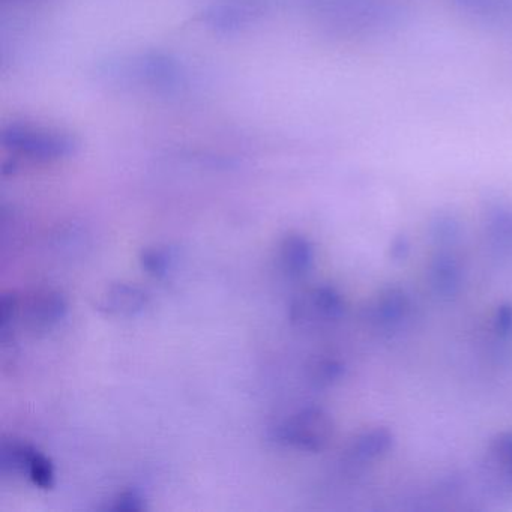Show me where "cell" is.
<instances>
[{
  "instance_id": "cell-1",
  "label": "cell",
  "mask_w": 512,
  "mask_h": 512,
  "mask_svg": "<svg viewBox=\"0 0 512 512\" xmlns=\"http://www.w3.org/2000/svg\"><path fill=\"white\" fill-rule=\"evenodd\" d=\"M334 436V421L326 410L308 407L272 431V440L289 448L304 452H320L331 443Z\"/></svg>"
},
{
  "instance_id": "cell-2",
  "label": "cell",
  "mask_w": 512,
  "mask_h": 512,
  "mask_svg": "<svg viewBox=\"0 0 512 512\" xmlns=\"http://www.w3.org/2000/svg\"><path fill=\"white\" fill-rule=\"evenodd\" d=\"M5 148L29 160L53 161L73 154L76 142L68 134L29 125H11L2 134Z\"/></svg>"
},
{
  "instance_id": "cell-3",
  "label": "cell",
  "mask_w": 512,
  "mask_h": 512,
  "mask_svg": "<svg viewBox=\"0 0 512 512\" xmlns=\"http://www.w3.org/2000/svg\"><path fill=\"white\" fill-rule=\"evenodd\" d=\"M346 313V302L337 289L320 286L299 296L290 307L293 323L337 322Z\"/></svg>"
},
{
  "instance_id": "cell-4",
  "label": "cell",
  "mask_w": 512,
  "mask_h": 512,
  "mask_svg": "<svg viewBox=\"0 0 512 512\" xmlns=\"http://www.w3.org/2000/svg\"><path fill=\"white\" fill-rule=\"evenodd\" d=\"M67 314V299L56 290H37L20 302V322L31 332H50Z\"/></svg>"
},
{
  "instance_id": "cell-5",
  "label": "cell",
  "mask_w": 512,
  "mask_h": 512,
  "mask_svg": "<svg viewBox=\"0 0 512 512\" xmlns=\"http://www.w3.org/2000/svg\"><path fill=\"white\" fill-rule=\"evenodd\" d=\"M149 304V295L131 283L110 284L98 298V311L112 317H134L146 310Z\"/></svg>"
},
{
  "instance_id": "cell-6",
  "label": "cell",
  "mask_w": 512,
  "mask_h": 512,
  "mask_svg": "<svg viewBox=\"0 0 512 512\" xmlns=\"http://www.w3.org/2000/svg\"><path fill=\"white\" fill-rule=\"evenodd\" d=\"M278 262L284 274L290 278L310 274L314 265V247L310 239L299 233L287 235L278 248Z\"/></svg>"
},
{
  "instance_id": "cell-7",
  "label": "cell",
  "mask_w": 512,
  "mask_h": 512,
  "mask_svg": "<svg viewBox=\"0 0 512 512\" xmlns=\"http://www.w3.org/2000/svg\"><path fill=\"white\" fill-rule=\"evenodd\" d=\"M452 5L476 22L512 29V0H452Z\"/></svg>"
},
{
  "instance_id": "cell-8",
  "label": "cell",
  "mask_w": 512,
  "mask_h": 512,
  "mask_svg": "<svg viewBox=\"0 0 512 512\" xmlns=\"http://www.w3.org/2000/svg\"><path fill=\"white\" fill-rule=\"evenodd\" d=\"M410 313V299L404 290L389 287L382 290L370 307L371 322L385 328L400 325Z\"/></svg>"
},
{
  "instance_id": "cell-9",
  "label": "cell",
  "mask_w": 512,
  "mask_h": 512,
  "mask_svg": "<svg viewBox=\"0 0 512 512\" xmlns=\"http://www.w3.org/2000/svg\"><path fill=\"white\" fill-rule=\"evenodd\" d=\"M461 266L452 254L439 253L431 260L428 280L436 295L452 298L461 287Z\"/></svg>"
},
{
  "instance_id": "cell-10",
  "label": "cell",
  "mask_w": 512,
  "mask_h": 512,
  "mask_svg": "<svg viewBox=\"0 0 512 512\" xmlns=\"http://www.w3.org/2000/svg\"><path fill=\"white\" fill-rule=\"evenodd\" d=\"M394 442V434L388 428H371L353 440L349 449L350 457L359 463L377 460V458L385 457L391 451Z\"/></svg>"
},
{
  "instance_id": "cell-11",
  "label": "cell",
  "mask_w": 512,
  "mask_h": 512,
  "mask_svg": "<svg viewBox=\"0 0 512 512\" xmlns=\"http://www.w3.org/2000/svg\"><path fill=\"white\" fill-rule=\"evenodd\" d=\"M38 454H40V451L31 443L16 439L2 440V445H0V473L28 478L29 470H31Z\"/></svg>"
},
{
  "instance_id": "cell-12",
  "label": "cell",
  "mask_w": 512,
  "mask_h": 512,
  "mask_svg": "<svg viewBox=\"0 0 512 512\" xmlns=\"http://www.w3.org/2000/svg\"><path fill=\"white\" fill-rule=\"evenodd\" d=\"M139 262L149 277L161 280L172 269L175 254L169 247H148L140 253Z\"/></svg>"
},
{
  "instance_id": "cell-13",
  "label": "cell",
  "mask_w": 512,
  "mask_h": 512,
  "mask_svg": "<svg viewBox=\"0 0 512 512\" xmlns=\"http://www.w3.org/2000/svg\"><path fill=\"white\" fill-rule=\"evenodd\" d=\"M20 302L22 299L13 292L0 296V341L7 343L14 328L20 322Z\"/></svg>"
},
{
  "instance_id": "cell-14",
  "label": "cell",
  "mask_w": 512,
  "mask_h": 512,
  "mask_svg": "<svg viewBox=\"0 0 512 512\" xmlns=\"http://www.w3.org/2000/svg\"><path fill=\"white\" fill-rule=\"evenodd\" d=\"M490 452L506 481L512 484V431L497 434L491 440Z\"/></svg>"
},
{
  "instance_id": "cell-15",
  "label": "cell",
  "mask_w": 512,
  "mask_h": 512,
  "mask_svg": "<svg viewBox=\"0 0 512 512\" xmlns=\"http://www.w3.org/2000/svg\"><path fill=\"white\" fill-rule=\"evenodd\" d=\"M488 230L494 238L506 244H512V208L508 206H494L488 212Z\"/></svg>"
},
{
  "instance_id": "cell-16",
  "label": "cell",
  "mask_w": 512,
  "mask_h": 512,
  "mask_svg": "<svg viewBox=\"0 0 512 512\" xmlns=\"http://www.w3.org/2000/svg\"><path fill=\"white\" fill-rule=\"evenodd\" d=\"M107 509L113 512H142L148 509V500L142 491L131 488L116 494Z\"/></svg>"
},
{
  "instance_id": "cell-17",
  "label": "cell",
  "mask_w": 512,
  "mask_h": 512,
  "mask_svg": "<svg viewBox=\"0 0 512 512\" xmlns=\"http://www.w3.org/2000/svg\"><path fill=\"white\" fill-rule=\"evenodd\" d=\"M28 479L35 487L43 490H50L55 485V467L43 452L38 454L37 460L32 464Z\"/></svg>"
},
{
  "instance_id": "cell-18",
  "label": "cell",
  "mask_w": 512,
  "mask_h": 512,
  "mask_svg": "<svg viewBox=\"0 0 512 512\" xmlns=\"http://www.w3.org/2000/svg\"><path fill=\"white\" fill-rule=\"evenodd\" d=\"M460 233V223L451 215H439L431 223V235L439 244H451L458 238Z\"/></svg>"
},
{
  "instance_id": "cell-19",
  "label": "cell",
  "mask_w": 512,
  "mask_h": 512,
  "mask_svg": "<svg viewBox=\"0 0 512 512\" xmlns=\"http://www.w3.org/2000/svg\"><path fill=\"white\" fill-rule=\"evenodd\" d=\"M344 367L338 361L325 359L317 362L313 368V380L320 386L332 385L343 377Z\"/></svg>"
},
{
  "instance_id": "cell-20",
  "label": "cell",
  "mask_w": 512,
  "mask_h": 512,
  "mask_svg": "<svg viewBox=\"0 0 512 512\" xmlns=\"http://www.w3.org/2000/svg\"><path fill=\"white\" fill-rule=\"evenodd\" d=\"M494 329L500 337H509L512 334V305L503 304L497 308Z\"/></svg>"
},
{
  "instance_id": "cell-21",
  "label": "cell",
  "mask_w": 512,
  "mask_h": 512,
  "mask_svg": "<svg viewBox=\"0 0 512 512\" xmlns=\"http://www.w3.org/2000/svg\"><path fill=\"white\" fill-rule=\"evenodd\" d=\"M409 251H410L409 241H407V239L404 238V236H401V238L395 239L394 244H392V247H391V254L395 260L406 259V257L409 256Z\"/></svg>"
}]
</instances>
